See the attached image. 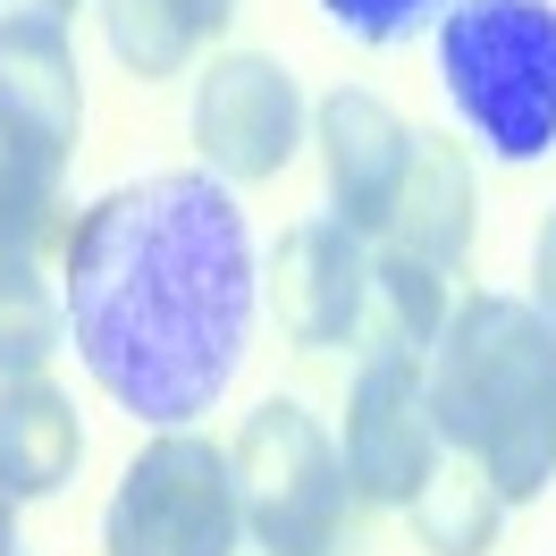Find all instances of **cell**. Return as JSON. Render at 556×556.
I'll list each match as a JSON object with an SVG mask.
<instances>
[{
	"mask_svg": "<svg viewBox=\"0 0 556 556\" xmlns=\"http://www.w3.org/2000/svg\"><path fill=\"white\" fill-rule=\"evenodd\" d=\"M60 304L85 371L143 430H194L253 346L262 262L211 169L136 177L68 228Z\"/></svg>",
	"mask_w": 556,
	"mask_h": 556,
	"instance_id": "obj_1",
	"label": "cell"
},
{
	"mask_svg": "<svg viewBox=\"0 0 556 556\" xmlns=\"http://www.w3.org/2000/svg\"><path fill=\"white\" fill-rule=\"evenodd\" d=\"M430 421L506 506L556 481V329L522 295L455 304L430 346Z\"/></svg>",
	"mask_w": 556,
	"mask_h": 556,
	"instance_id": "obj_2",
	"label": "cell"
},
{
	"mask_svg": "<svg viewBox=\"0 0 556 556\" xmlns=\"http://www.w3.org/2000/svg\"><path fill=\"white\" fill-rule=\"evenodd\" d=\"M439 85L489 161L556 152V0H455L439 17Z\"/></svg>",
	"mask_w": 556,
	"mask_h": 556,
	"instance_id": "obj_3",
	"label": "cell"
},
{
	"mask_svg": "<svg viewBox=\"0 0 556 556\" xmlns=\"http://www.w3.org/2000/svg\"><path fill=\"white\" fill-rule=\"evenodd\" d=\"M228 472H237L244 531L270 556H329V540L346 531V455L329 447L313 405H295V396H270L244 414Z\"/></svg>",
	"mask_w": 556,
	"mask_h": 556,
	"instance_id": "obj_4",
	"label": "cell"
},
{
	"mask_svg": "<svg viewBox=\"0 0 556 556\" xmlns=\"http://www.w3.org/2000/svg\"><path fill=\"white\" fill-rule=\"evenodd\" d=\"M237 472L203 430H152L102 515L110 556H237Z\"/></svg>",
	"mask_w": 556,
	"mask_h": 556,
	"instance_id": "obj_5",
	"label": "cell"
},
{
	"mask_svg": "<svg viewBox=\"0 0 556 556\" xmlns=\"http://www.w3.org/2000/svg\"><path fill=\"white\" fill-rule=\"evenodd\" d=\"M194 152L219 186H262L304 152V93L262 51H228L194 76Z\"/></svg>",
	"mask_w": 556,
	"mask_h": 556,
	"instance_id": "obj_6",
	"label": "cell"
},
{
	"mask_svg": "<svg viewBox=\"0 0 556 556\" xmlns=\"http://www.w3.org/2000/svg\"><path fill=\"white\" fill-rule=\"evenodd\" d=\"M439 421H430V380L414 354H371L346 388V489L363 506H405L439 472Z\"/></svg>",
	"mask_w": 556,
	"mask_h": 556,
	"instance_id": "obj_7",
	"label": "cell"
},
{
	"mask_svg": "<svg viewBox=\"0 0 556 556\" xmlns=\"http://www.w3.org/2000/svg\"><path fill=\"white\" fill-rule=\"evenodd\" d=\"M270 313L287 329V346L304 354H329L363 338V320H371V253L354 237L346 219H295L270 253Z\"/></svg>",
	"mask_w": 556,
	"mask_h": 556,
	"instance_id": "obj_8",
	"label": "cell"
},
{
	"mask_svg": "<svg viewBox=\"0 0 556 556\" xmlns=\"http://www.w3.org/2000/svg\"><path fill=\"white\" fill-rule=\"evenodd\" d=\"M313 143H320V169H329V203L354 237H380L396 194H405V169H414V127L363 93V85H338L329 102L313 110Z\"/></svg>",
	"mask_w": 556,
	"mask_h": 556,
	"instance_id": "obj_9",
	"label": "cell"
},
{
	"mask_svg": "<svg viewBox=\"0 0 556 556\" xmlns=\"http://www.w3.org/2000/svg\"><path fill=\"white\" fill-rule=\"evenodd\" d=\"M0 127L68 169L85 136V85H76L68 26H0Z\"/></svg>",
	"mask_w": 556,
	"mask_h": 556,
	"instance_id": "obj_10",
	"label": "cell"
},
{
	"mask_svg": "<svg viewBox=\"0 0 556 556\" xmlns=\"http://www.w3.org/2000/svg\"><path fill=\"white\" fill-rule=\"evenodd\" d=\"M380 237L388 253L430 262V270H455L472 253V152L455 136H414V169H405V194Z\"/></svg>",
	"mask_w": 556,
	"mask_h": 556,
	"instance_id": "obj_11",
	"label": "cell"
},
{
	"mask_svg": "<svg viewBox=\"0 0 556 556\" xmlns=\"http://www.w3.org/2000/svg\"><path fill=\"white\" fill-rule=\"evenodd\" d=\"M85 464V421L60 388L42 380H0V497L35 506V497H60Z\"/></svg>",
	"mask_w": 556,
	"mask_h": 556,
	"instance_id": "obj_12",
	"label": "cell"
},
{
	"mask_svg": "<svg viewBox=\"0 0 556 556\" xmlns=\"http://www.w3.org/2000/svg\"><path fill=\"white\" fill-rule=\"evenodd\" d=\"M237 0H102V35L118 51V68L161 85V76H186L211 42L228 35Z\"/></svg>",
	"mask_w": 556,
	"mask_h": 556,
	"instance_id": "obj_13",
	"label": "cell"
},
{
	"mask_svg": "<svg viewBox=\"0 0 556 556\" xmlns=\"http://www.w3.org/2000/svg\"><path fill=\"white\" fill-rule=\"evenodd\" d=\"M405 515H414V540L430 556H489L497 548V522H506V497L481 481V464H439L405 497Z\"/></svg>",
	"mask_w": 556,
	"mask_h": 556,
	"instance_id": "obj_14",
	"label": "cell"
},
{
	"mask_svg": "<svg viewBox=\"0 0 556 556\" xmlns=\"http://www.w3.org/2000/svg\"><path fill=\"white\" fill-rule=\"evenodd\" d=\"M380 354H421L447 329V270L405 262V253H371V320H363Z\"/></svg>",
	"mask_w": 556,
	"mask_h": 556,
	"instance_id": "obj_15",
	"label": "cell"
},
{
	"mask_svg": "<svg viewBox=\"0 0 556 556\" xmlns=\"http://www.w3.org/2000/svg\"><path fill=\"white\" fill-rule=\"evenodd\" d=\"M68 338V304L42 287L35 253H0V380H35Z\"/></svg>",
	"mask_w": 556,
	"mask_h": 556,
	"instance_id": "obj_16",
	"label": "cell"
},
{
	"mask_svg": "<svg viewBox=\"0 0 556 556\" xmlns=\"http://www.w3.org/2000/svg\"><path fill=\"white\" fill-rule=\"evenodd\" d=\"M60 219V161L0 127V253H35Z\"/></svg>",
	"mask_w": 556,
	"mask_h": 556,
	"instance_id": "obj_17",
	"label": "cell"
},
{
	"mask_svg": "<svg viewBox=\"0 0 556 556\" xmlns=\"http://www.w3.org/2000/svg\"><path fill=\"white\" fill-rule=\"evenodd\" d=\"M329 9V26L354 42H414L421 26H439L455 0H320Z\"/></svg>",
	"mask_w": 556,
	"mask_h": 556,
	"instance_id": "obj_18",
	"label": "cell"
},
{
	"mask_svg": "<svg viewBox=\"0 0 556 556\" xmlns=\"http://www.w3.org/2000/svg\"><path fill=\"white\" fill-rule=\"evenodd\" d=\"M531 278H540V313H548V329H556V211H548V228H540V253H531Z\"/></svg>",
	"mask_w": 556,
	"mask_h": 556,
	"instance_id": "obj_19",
	"label": "cell"
},
{
	"mask_svg": "<svg viewBox=\"0 0 556 556\" xmlns=\"http://www.w3.org/2000/svg\"><path fill=\"white\" fill-rule=\"evenodd\" d=\"M76 0H0V26H68Z\"/></svg>",
	"mask_w": 556,
	"mask_h": 556,
	"instance_id": "obj_20",
	"label": "cell"
},
{
	"mask_svg": "<svg viewBox=\"0 0 556 556\" xmlns=\"http://www.w3.org/2000/svg\"><path fill=\"white\" fill-rule=\"evenodd\" d=\"M0 556H35L26 531H17V497H0Z\"/></svg>",
	"mask_w": 556,
	"mask_h": 556,
	"instance_id": "obj_21",
	"label": "cell"
}]
</instances>
